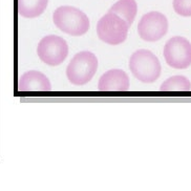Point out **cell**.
<instances>
[{"label": "cell", "instance_id": "1", "mask_svg": "<svg viewBox=\"0 0 191 191\" xmlns=\"http://www.w3.org/2000/svg\"><path fill=\"white\" fill-rule=\"evenodd\" d=\"M55 25L71 36H82L89 30V19L79 8L69 5L58 8L53 15Z\"/></svg>", "mask_w": 191, "mask_h": 191}, {"label": "cell", "instance_id": "7", "mask_svg": "<svg viewBox=\"0 0 191 191\" xmlns=\"http://www.w3.org/2000/svg\"><path fill=\"white\" fill-rule=\"evenodd\" d=\"M168 32V20L160 12L145 14L138 24L140 37L147 42H155L162 39Z\"/></svg>", "mask_w": 191, "mask_h": 191}, {"label": "cell", "instance_id": "4", "mask_svg": "<svg viewBox=\"0 0 191 191\" xmlns=\"http://www.w3.org/2000/svg\"><path fill=\"white\" fill-rule=\"evenodd\" d=\"M129 25L113 13H107L97 24V34L100 40L110 45H119L127 38Z\"/></svg>", "mask_w": 191, "mask_h": 191}, {"label": "cell", "instance_id": "10", "mask_svg": "<svg viewBox=\"0 0 191 191\" xmlns=\"http://www.w3.org/2000/svg\"><path fill=\"white\" fill-rule=\"evenodd\" d=\"M108 13L118 15L130 26L137 16L138 4L135 0H119L109 8Z\"/></svg>", "mask_w": 191, "mask_h": 191}, {"label": "cell", "instance_id": "2", "mask_svg": "<svg viewBox=\"0 0 191 191\" xmlns=\"http://www.w3.org/2000/svg\"><path fill=\"white\" fill-rule=\"evenodd\" d=\"M129 68L133 76L143 83L157 81L162 71L158 57L148 49H139L133 53L129 60Z\"/></svg>", "mask_w": 191, "mask_h": 191}, {"label": "cell", "instance_id": "12", "mask_svg": "<svg viewBox=\"0 0 191 191\" xmlns=\"http://www.w3.org/2000/svg\"><path fill=\"white\" fill-rule=\"evenodd\" d=\"M191 88L189 79L184 76H173L161 85L163 91H188Z\"/></svg>", "mask_w": 191, "mask_h": 191}, {"label": "cell", "instance_id": "8", "mask_svg": "<svg viewBox=\"0 0 191 191\" xmlns=\"http://www.w3.org/2000/svg\"><path fill=\"white\" fill-rule=\"evenodd\" d=\"M98 88L101 91H126L129 89V78L122 69H110L101 76Z\"/></svg>", "mask_w": 191, "mask_h": 191}, {"label": "cell", "instance_id": "5", "mask_svg": "<svg viewBox=\"0 0 191 191\" xmlns=\"http://www.w3.org/2000/svg\"><path fill=\"white\" fill-rule=\"evenodd\" d=\"M37 54L42 62L49 66H58L68 55L66 41L57 35L45 36L38 44Z\"/></svg>", "mask_w": 191, "mask_h": 191}, {"label": "cell", "instance_id": "9", "mask_svg": "<svg viewBox=\"0 0 191 191\" xmlns=\"http://www.w3.org/2000/svg\"><path fill=\"white\" fill-rule=\"evenodd\" d=\"M18 89L20 91H49L52 85L48 78L42 72L30 71L20 77Z\"/></svg>", "mask_w": 191, "mask_h": 191}, {"label": "cell", "instance_id": "6", "mask_svg": "<svg viewBox=\"0 0 191 191\" xmlns=\"http://www.w3.org/2000/svg\"><path fill=\"white\" fill-rule=\"evenodd\" d=\"M164 58L173 68H187L191 65V43L184 37H172L164 47Z\"/></svg>", "mask_w": 191, "mask_h": 191}, {"label": "cell", "instance_id": "11", "mask_svg": "<svg viewBox=\"0 0 191 191\" xmlns=\"http://www.w3.org/2000/svg\"><path fill=\"white\" fill-rule=\"evenodd\" d=\"M18 13L25 18H36L43 14L48 3V0H17Z\"/></svg>", "mask_w": 191, "mask_h": 191}, {"label": "cell", "instance_id": "3", "mask_svg": "<svg viewBox=\"0 0 191 191\" xmlns=\"http://www.w3.org/2000/svg\"><path fill=\"white\" fill-rule=\"evenodd\" d=\"M98 68V59L91 52H80L66 67V77L74 85H84L95 76Z\"/></svg>", "mask_w": 191, "mask_h": 191}, {"label": "cell", "instance_id": "13", "mask_svg": "<svg viewBox=\"0 0 191 191\" xmlns=\"http://www.w3.org/2000/svg\"><path fill=\"white\" fill-rule=\"evenodd\" d=\"M172 5L177 15L191 17V0H173Z\"/></svg>", "mask_w": 191, "mask_h": 191}]
</instances>
